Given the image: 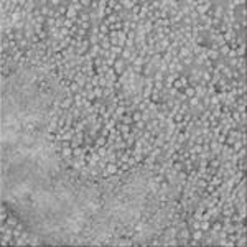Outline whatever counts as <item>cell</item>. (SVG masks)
<instances>
[{
  "instance_id": "4fadbf2b",
  "label": "cell",
  "mask_w": 247,
  "mask_h": 247,
  "mask_svg": "<svg viewBox=\"0 0 247 247\" xmlns=\"http://www.w3.org/2000/svg\"><path fill=\"white\" fill-rule=\"evenodd\" d=\"M209 227H211V221H201L199 222V229H201L203 232H208Z\"/></svg>"
},
{
  "instance_id": "d4e9b609",
  "label": "cell",
  "mask_w": 247,
  "mask_h": 247,
  "mask_svg": "<svg viewBox=\"0 0 247 247\" xmlns=\"http://www.w3.org/2000/svg\"><path fill=\"white\" fill-rule=\"evenodd\" d=\"M134 127L137 129V130H145V122L143 120H138V122L134 124Z\"/></svg>"
},
{
  "instance_id": "52a82bcc",
  "label": "cell",
  "mask_w": 247,
  "mask_h": 247,
  "mask_svg": "<svg viewBox=\"0 0 247 247\" xmlns=\"http://www.w3.org/2000/svg\"><path fill=\"white\" fill-rule=\"evenodd\" d=\"M106 170H107L109 175H117V173H119V165H117V162L115 163H107Z\"/></svg>"
},
{
  "instance_id": "44dd1931",
  "label": "cell",
  "mask_w": 247,
  "mask_h": 247,
  "mask_svg": "<svg viewBox=\"0 0 247 247\" xmlns=\"http://www.w3.org/2000/svg\"><path fill=\"white\" fill-rule=\"evenodd\" d=\"M153 79H155V81H163V79H165V74H163L162 71L157 69L155 73H153Z\"/></svg>"
},
{
  "instance_id": "5b68a950",
  "label": "cell",
  "mask_w": 247,
  "mask_h": 247,
  "mask_svg": "<svg viewBox=\"0 0 247 247\" xmlns=\"http://www.w3.org/2000/svg\"><path fill=\"white\" fill-rule=\"evenodd\" d=\"M120 4H122V7H124V10H125V12H130L132 8L135 7V4H137V0H122Z\"/></svg>"
},
{
  "instance_id": "3957f363",
  "label": "cell",
  "mask_w": 247,
  "mask_h": 247,
  "mask_svg": "<svg viewBox=\"0 0 247 247\" xmlns=\"http://www.w3.org/2000/svg\"><path fill=\"white\" fill-rule=\"evenodd\" d=\"M74 106V97H64L63 102H61V109L63 110H69Z\"/></svg>"
},
{
  "instance_id": "ffe728a7",
  "label": "cell",
  "mask_w": 247,
  "mask_h": 247,
  "mask_svg": "<svg viewBox=\"0 0 247 247\" xmlns=\"http://www.w3.org/2000/svg\"><path fill=\"white\" fill-rule=\"evenodd\" d=\"M92 64H94V68L97 69V68H101V66H104V60L101 56H97V58H94V61H92Z\"/></svg>"
},
{
  "instance_id": "2e32d148",
  "label": "cell",
  "mask_w": 247,
  "mask_h": 247,
  "mask_svg": "<svg viewBox=\"0 0 247 247\" xmlns=\"http://www.w3.org/2000/svg\"><path fill=\"white\" fill-rule=\"evenodd\" d=\"M185 96H186V97L188 99H190V97H194V96H196V94H194V87H193V86H188V87H185Z\"/></svg>"
},
{
  "instance_id": "9c48e42d",
  "label": "cell",
  "mask_w": 247,
  "mask_h": 247,
  "mask_svg": "<svg viewBox=\"0 0 247 247\" xmlns=\"http://www.w3.org/2000/svg\"><path fill=\"white\" fill-rule=\"evenodd\" d=\"M5 222H7L10 227H15L18 222H20V219H18V216H10V214H8V218H7V221H5Z\"/></svg>"
},
{
  "instance_id": "8992f818",
  "label": "cell",
  "mask_w": 247,
  "mask_h": 247,
  "mask_svg": "<svg viewBox=\"0 0 247 247\" xmlns=\"http://www.w3.org/2000/svg\"><path fill=\"white\" fill-rule=\"evenodd\" d=\"M191 49H188L186 46H181L180 49H178V58H180V60H183V58H188V56H191Z\"/></svg>"
},
{
  "instance_id": "30bf717a",
  "label": "cell",
  "mask_w": 247,
  "mask_h": 247,
  "mask_svg": "<svg viewBox=\"0 0 247 247\" xmlns=\"http://www.w3.org/2000/svg\"><path fill=\"white\" fill-rule=\"evenodd\" d=\"M99 46H101V49H106V51H110V38H109V36H106V38L102 40V41L99 43Z\"/></svg>"
},
{
  "instance_id": "7402d4cb",
  "label": "cell",
  "mask_w": 247,
  "mask_h": 247,
  "mask_svg": "<svg viewBox=\"0 0 247 247\" xmlns=\"http://www.w3.org/2000/svg\"><path fill=\"white\" fill-rule=\"evenodd\" d=\"M132 120H134V124L138 122V120H142V112L140 110H134V112H132Z\"/></svg>"
},
{
  "instance_id": "cb8c5ba5",
  "label": "cell",
  "mask_w": 247,
  "mask_h": 247,
  "mask_svg": "<svg viewBox=\"0 0 247 247\" xmlns=\"http://www.w3.org/2000/svg\"><path fill=\"white\" fill-rule=\"evenodd\" d=\"M153 89H155V91H163V89H165V84H163V81H155V84H153Z\"/></svg>"
},
{
  "instance_id": "7a4b0ae2",
  "label": "cell",
  "mask_w": 247,
  "mask_h": 247,
  "mask_svg": "<svg viewBox=\"0 0 247 247\" xmlns=\"http://www.w3.org/2000/svg\"><path fill=\"white\" fill-rule=\"evenodd\" d=\"M125 69H127V63L124 60H120V58H117L115 64H114V71H115L117 76H122L124 73H125Z\"/></svg>"
},
{
  "instance_id": "277c9868",
  "label": "cell",
  "mask_w": 247,
  "mask_h": 247,
  "mask_svg": "<svg viewBox=\"0 0 247 247\" xmlns=\"http://www.w3.org/2000/svg\"><path fill=\"white\" fill-rule=\"evenodd\" d=\"M107 143H109V142H107V137L97 135V137L94 138V147H96V148H97V147H106Z\"/></svg>"
},
{
  "instance_id": "e0dca14e",
  "label": "cell",
  "mask_w": 247,
  "mask_h": 247,
  "mask_svg": "<svg viewBox=\"0 0 247 247\" xmlns=\"http://www.w3.org/2000/svg\"><path fill=\"white\" fill-rule=\"evenodd\" d=\"M69 91L73 92L74 96H76V94H79V92H81V87H79V86L73 81V82H71V86H69Z\"/></svg>"
},
{
  "instance_id": "603a6c76",
  "label": "cell",
  "mask_w": 247,
  "mask_h": 247,
  "mask_svg": "<svg viewBox=\"0 0 247 247\" xmlns=\"http://www.w3.org/2000/svg\"><path fill=\"white\" fill-rule=\"evenodd\" d=\"M122 49L124 48H120V46H110V53H114L115 56H120L122 54Z\"/></svg>"
},
{
  "instance_id": "6da1fadb",
  "label": "cell",
  "mask_w": 247,
  "mask_h": 247,
  "mask_svg": "<svg viewBox=\"0 0 247 247\" xmlns=\"http://www.w3.org/2000/svg\"><path fill=\"white\" fill-rule=\"evenodd\" d=\"M211 7H212V2H209V0H204V2H198V5H196V8H194V12H196L199 17L201 15H206L209 10H211Z\"/></svg>"
},
{
  "instance_id": "d6986e66",
  "label": "cell",
  "mask_w": 247,
  "mask_h": 247,
  "mask_svg": "<svg viewBox=\"0 0 247 247\" xmlns=\"http://www.w3.org/2000/svg\"><path fill=\"white\" fill-rule=\"evenodd\" d=\"M97 153H99L101 158H106L107 157V145L106 147H97Z\"/></svg>"
},
{
  "instance_id": "ac0fdd59",
  "label": "cell",
  "mask_w": 247,
  "mask_h": 247,
  "mask_svg": "<svg viewBox=\"0 0 247 247\" xmlns=\"http://www.w3.org/2000/svg\"><path fill=\"white\" fill-rule=\"evenodd\" d=\"M190 112V106H188V102H183L180 107V110H178V114H181V115H185V114Z\"/></svg>"
},
{
  "instance_id": "7c38bea8",
  "label": "cell",
  "mask_w": 247,
  "mask_h": 247,
  "mask_svg": "<svg viewBox=\"0 0 247 247\" xmlns=\"http://www.w3.org/2000/svg\"><path fill=\"white\" fill-rule=\"evenodd\" d=\"M194 186H198V188H201V190H204V188L208 186V181H206L203 176H199L196 181H194Z\"/></svg>"
},
{
  "instance_id": "8fae6325",
  "label": "cell",
  "mask_w": 247,
  "mask_h": 247,
  "mask_svg": "<svg viewBox=\"0 0 247 247\" xmlns=\"http://www.w3.org/2000/svg\"><path fill=\"white\" fill-rule=\"evenodd\" d=\"M247 244V237H246V234H240L239 237H237V240L234 242V246H237V247H244Z\"/></svg>"
},
{
  "instance_id": "5bb4252c",
  "label": "cell",
  "mask_w": 247,
  "mask_h": 247,
  "mask_svg": "<svg viewBox=\"0 0 247 247\" xmlns=\"http://www.w3.org/2000/svg\"><path fill=\"white\" fill-rule=\"evenodd\" d=\"M61 153H63V158H69V157H73V147H64L63 150H61Z\"/></svg>"
},
{
  "instance_id": "ba28073f",
  "label": "cell",
  "mask_w": 247,
  "mask_h": 247,
  "mask_svg": "<svg viewBox=\"0 0 247 247\" xmlns=\"http://www.w3.org/2000/svg\"><path fill=\"white\" fill-rule=\"evenodd\" d=\"M201 104V97H198V96H194V97H190L188 99V106H190V109H193V107L199 106Z\"/></svg>"
},
{
  "instance_id": "484cf974",
  "label": "cell",
  "mask_w": 247,
  "mask_h": 247,
  "mask_svg": "<svg viewBox=\"0 0 247 247\" xmlns=\"http://www.w3.org/2000/svg\"><path fill=\"white\" fill-rule=\"evenodd\" d=\"M73 26H74V20H69V18H66V20H64V28L71 30Z\"/></svg>"
},
{
  "instance_id": "9a60e30c",
  "label": "cell",
  "mask_w": 247,
  "mask_h": 247,
  "mask_svg": "<svg viewBox=\"0 0 247 247\" xmlns=\"http://www.w3.org/2000/svg\"><path fill=\"white\" fill-rule=\"evenodd\" d=\"M193 60H194V56H193V54H191V56H188V58H183V60H181V64H183V66L185 68H186V66H193Z\"/></svg>"
}]
</instances>
